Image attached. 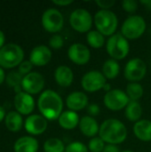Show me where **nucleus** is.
<instances>
[{
  "label": "nucleus",
  "instance_id": "7ed1b4c3",
  "mask_svg": "<svg viewBox=\"0 0 151 152\" xmlns=\"http://www.w3.org/2000/svg\"><path fill=\"white\" fill-rule=\"evenodd\" d=\"M94 25L97 30L103 36L111 37L117 28L118 19L115 12L110 10H100L93 18Z\"/></svg>",
  "mask_w": 151,
  "mask_h": 152
},
{
  "label": "nucleus",
  "instance_id": "f8f14e48",
  "mask_svg": "<svg viewBox=\"0 0 151 152\" xmlns=\"http://www.w3.org/2000/svg\"><path fill=\"white\" fill-rule=\"evenodd\" d=\"M22 89L28 94H36L44 87V78L38 72H30L23 77Z\"/></svg>",
  "mask_w": 151,
  "mask_h": 152
},
{
  "label": "nucleus",
  "instance_id": "4be33fe9",
  "mask_svg": "<svg viewBox=\"0 0 151 152\" xmlns=\"http://www.w3.org/2000/svg\"><path fill=\"white\" fill-rule=\"evenodd\" d=\"M37 150L38 142L31 136L20 137L14 143L15 152H36Z\"/></svg>",
  "mask_w": 151,
  "mask_h": 152
},
{
  "label": "nucleus",
  "instance_id": "a878e982",
  "mask_svg": "<svg viewBox=\"0 0 151 152\" xmlns=\"http://www.w3.org/2000/svg\"><path fill=\"white\" fill-rule=\"evenodd\" d=\"M86 41L91 47L98 49L104 45L105 37L98 30H90L86 35Z\"/></svg>",
  "mask_w": 151,
  "mask_h": 152
},
{
  "label": "nucleus",
  "instance_id": "9d476101",
  "mask_svg": "<svg viewBox=\"0 0 151 152\" xmlns=\"http://www.w3.org/2000/svg\"><path fill=\"white\" fill-rule=\"evenodd\" d=\"M107 84V78L99 70H90L81 79V86L85 92L95 93L103 89Z\"/></svg>",
  "mask_w": 151,
  "mask_h": 152
},
{
  "label": "nucleus",
  "instance_id": "20e7f679",
  "mask_svg": "<svg viewBox=\"0 0 151 152\" xmlns=\"http://www.w3.org/2000/svg\"><path fill=\"white\" fill-rule=\"evenodd\" d=\"M24 57V52L20 46L11 43L4 45L0 49V66L4 69H12L20 65Z\"/></svg>",
  "mask_w": 151,
  "mask_h": 152
},
{
  "label": "nucleus",
  "instance_id": "cd10ccee",
  "mask_svg": "<svg viewBox=\"0 0 151 152\" xmlns=\"http://www.w3.org/2000/svg\"><path fill=\"white\" fill-rule=\"evenodd\" d=\"M65 149L64 142L58 138H50L44 143V152H64Z\"/></svg>",
  "mask_w": 151,
  "mask_h": 152
},
{
  "label": "nucleus",
  "instance_id": "f03ea898",
  "mask_svg": "<svg viewBox=\"0 0 151 152\" xmlns=\"http://www.w3.org/2000/svg\"><path fill=\"white\" fill-rule=\"evenodd\" d=\"M99 137L108 144L117 145L126 140L127 129L120 120L117 118H109L104 120L101 125Z\"/></svg>",
  "mask_w": 151,
  "mask_h": 152
},
{
  "label": "nucleus",
  "instance_id": "bb28decb",
  "mask_svg": "<svg viewBox=\"0 0 151 152\" xmlns=\"http://www.w3.org/2000/svg\"><path fill=\"white\" fill-rule=\"evenodd\" d=\"M125 93L130 101L138 102V100H140L143 96L144 90L142 86L139 83H129L126 86Z\"/></svg>",
  "mask_w": 151,
  "mask_h": 152
},
{
  "label": "nucleus",
  "instance_id": "a211bd4d",
  "mask_svg": "<svg viewBox=\"0 0 151 152\" xmlns=\"http://www.w3.org/2000/svg\"><path fill=\"white\" fill-rule=\"evenodd\" d=\"M78 126L81 133L86 137L93 138L97 134H99L100 131L98 122L91 116H85L80 118Z\"/></svg>",
  "mask_w": 151,
  "mask_h": 152
},
{
  "label": "nucleus",
  "instance_id": "7c9ffc66",
  "mask_svg": "<svg viewBox=\"0 0 151 152\" xmlns=\"http://www.w3.org/2000/svg\"><path fill=\"white\" fill-rule=\"evenodd\" d=\"M65 152H89L88 147L81 142H70L65 149Z\"/></svg>",
  "mask_w": 151,
  "mask_h": 152
},
{
  "label": "nucleus",
  "instance_id": "412c9836",
  "mask_svg": "<svg viewBox=\"0 0 151 152\" xmlns=\"http://www.w3.org/2000/svg\"><path fill=\"white\" fill-rule=\"evenodd\" d=\"M134 135L142 142L151 141V121L148 119H141L133 126Z\"/></svg>",
  "mask_w": 151,
  "mask_h": 152
},
{
  "label": "nucleus",
  "instance_id": "b1692460",
  "mask_svg": "<svg viewBox=\"0 0 151 152\" xmlns=\"http://www.w3.org/2000/svg\"><path fill=\"white\" fill-rule=\"evenodd\" d=\"M5 126L9 131L12 132H18L22 127V118L20 114L17 111H11L5 116Z\"/></svg>",
  "mask_w": 151,
  "mask_h": 152
},
{
  "label": "nucleus",
  "instance_id": "f3484780",
  "mask_svg": "<svg viewBox=\"0 0 151 152\" xmlns=\"http://www.w3.org/2000/svg\"><path fill=\"white\" fill-rule=\"evenodd\" d=\"M66 105L69 110L75 112L82 110L88 106V96L83 92L75 91L68 95Z\"/></svg>",
  "mask_w": 151,
  "mask_h": 152
},
{
  "label": "nucleus",
  "instance_id": "37998d69",
  "mask_svg": "<svg viewBox=\"0 0 151 152\" xmlns=\"http://www.w3.org/2000/svg\"><path fill=\"white\" fill-rule=\"evenodd\" d=\"M103 90H105L106 91V93H108V92H109L111 89H110V85L109 84H106L105 85V86L103 87Z\"/></svg>",
  "mask_w": 151,
  "mask_h": 152
},
{
  "label": "nucleus",
  "instance_id": "f704fd0d",
  "mask_svg": "<svg viewBox=\"0 0 151 152\" xmlns=\"http://www.w3.org/2000/svg\"><path fill=\"white\" fill-rule=\"evenodd\" d=\"M96 4L101 8V10H109L116 3L115 0H97Z\"/></svg>",
  "mask_w": 151,
  "mask_h": 152
},
{
  "label": "nucleus",
  "instance_id": "72a5a7b5",
  "mask_svg": "<svg viewBox=\"0 0 151 152\" xmlns=\"http://www.w3.org/2000/svg\"><path fill=\"white\" fill-rule=\"evenodd\" d=\"M33 68V64L30 62V61H24L19 65V72L23 76H26L30 73L31 69Z\"/></svg>",
  "mask_w": 151,
  "mask_h": 152
},
{
  "label": "nucleus",
  "instance_id": "aec40b11",
  "mask_svg": "<svg viewBox=\"0 0 151 152\" xmlns=\"http://www.w3.org/2000/svg\"><path fill=\"white\" fill-rule=\"evenodd\" d=\"M79 116L77 112L72 110H66L61 113L58 118V122L61 127L65 130H73L79 125Z\"/></svg>",
  "mask_w": 151,
  "mask_h": 152
},
{
  "label": "nucleus",
  "instance_id": "dca6fc26",
  "mask_svg": "<svg viewBox=\"0 0 151 152\" xmlns=\"http://www.w3.org/2000/svg\"><path fill=\"white\" fill-rule=\"evenodd\" d=\"M52 59V51L45 45H38L33 48L29 55L30 62L37 67H42L49 63Z\"/></svg>",
  "mask_w": 151,
  "mask_h": 152
},
{
  "label": "nucleus",
  "instance_id": "a19ab883",
  "mask_svg": "<svg viewBox=\"0 0 151 152\" xmlns=\"http://www.w3.org/2000/svg\"><path fill=\"white\" fill-rule=\"evenodd\" d=\"M5 78V75H4V71L2 68H0V85L4 81Z\"/></svg>",
  "mask_w": 151,
  "mask_h": 152
},
{
  "label": "nucleus",
  "instance_id": "9b49d317",
  "mask_svg": "<svg viewBox=\"0 0 151 152\" xmlns=\"http://www.w3.org/2000/svg\"><path fill=\"white\" fill-rule=\"evenodd\" d=\"M42 25L50 33H57L64 26V18L60 11L55 8L47 9L42 15Z\"/></svg>",
  "mask_w": 151,
  "mask_h": 152
},
{
  "label": "nucleus",
  "instance_id": "ea45409f",
  "mask_svg": "<svg viewBox=\"0 0 151 152\" xmlns=\"http://www.w3.org/2000/svg\"><path fill=\"white\" fill-rule=\"evenodd\" d=\"M141 3L145 5L148 9H151V0H142Z\"/></svg>",
  "mask_w": 151,
  "mask_h": 152
},
{
  "label": "nucleus",
  "instance_id": "c9c22d12",
  "mask_svg": "<svg viewBox=\"0 0 151 152\" xmlns=\"http://www.w3.org/2000/svg\"><path fill=\"white\" fill-rule=\"evenodd\" d=\"M87 111L89 113V115L91 117H95L97 115H99L101 110H100V106L96 103H92V104H89L87 106Z\"/></svg>",
  "mask_w": 151,
  "mask_h": 152
},
{
  "label": "nucleus",
  "instance_id": "f257e3e1",
  "mask_svg": "<svg viewBox=\"0 0 151 152\" xmlns=\"http://www.w3.org/2000/svg\"><path fill=\"white\" fill-rule=\"evenodd\" d=\"M37 107L47 120H56L63 112V101L61 95L53 90L44 91L37 101Z\"/></svg>",
  "mask_w": 151,
  "mask_h": 152
},
{
  "label": "nucleus",
  "instance_id": "e433bc0d",
  "mask_svg": "<svg viewBox=\"0 0 151 152\" xmlns=\"http://www.w3.org/2000/svg\"><path fill=\"white\" fill-rule=\"evenodd\" d=\"M102 152H120V151L117 145L107 144V145H105V148H104Z\"/></svg>",
  "mask_w": 151,
  "mask_h": 152
},
{
  "label": "nucleus",
  "instance_id": "0eeeda50",
  "mask_svg": "<svg viewBox=\"0 0 151 152\" xmlns=\"http://www.w3.org/2000/svg\"><path fill=\"white\" fill-rule=\"evenodd\" d=\"M92 14L84 8L74 10L69 16V24L72 28L79 33L89 32L93 26Z\"/></svg>",
  "mask_w": 151,
  "mask_h": 152
},
{
  "label": "nucleus",
  "instance_id": "c756f323",
  "mask_svg": "<svg viewBox=\"0 0 151 152\" xmlns=\"http://www.w3.org/2000/svg\"><path fill=\"white\" fill-rule=\"evenodd\" d=\"M105 148V142L101 137H93L89 141L88 150L91 152H102Z\"/></svg>",
  "mask_w": 151,
  "mask_h": 152
},
{
  "label": "nucleus",
  "instance_id": "473e14b6",
  "mask_svg": "<svg viewBox=\"0 0 151 152\" xmlns=\"http://www.w3.org/2000/svg\"><path fill=\"white\" fill-rule=\"evenodd\" d=\"M123 9L129 13H133L138 9V2L135 0H124L122 2Z\"/></svg>",
  "mask_w": 151,
  "mask_h": 152
},
{
  "label": "nucleus",
  "instance_id": "2eb2a0df",
  "mask_svg": "<svg viewBox=\"0 0 151 152\" xmlns=\"http://www.w3.org/2000/svg\"><path fill=\"white\" fill-rule=\"evenodd\" d=\"M14 106L20 114L28 115L35 109V102L31 94L25 92H20L16 94L14 97Z\"/></svg>",
  "mask_w": 151,
  "mask_h": 152
},
{
  "label": "nucleus",
  "instance_id": "c03bdc74",
  "mask_svg": "<svg viewBox=\"0 0 151 152\" xmlns=\"http://www.w3.org/2000/svg\"><path fill=\"white\" fill-rule=\"evenodd\" d=\"M122 152H133V151H129V150H127V151H122Z\"/></svg>",
  "mask_w": 151,
  "mask_h": 152
},
{
  "label": "nucleus",
  "instance_id": "58836bf2",
  "mask_svg": "<svg viewBox=\"0 0 151 152\" xmlns=\"http://www.w3.org/2000/svg\"><path fill=\"white\" fill-rule=\"evenodd\" d=\"M5 37H4V34L3 33V31L0 30V49L4 46V43Z\"/></svg>",
  "mask_w": 151,
  "mask_h": 152
},
{
  "label": "nucleus",
  "instance_id": "4468645a",
  "mask_svg": "<svg viewBox=\"0 0 151 152\" xmlns=\"http://www.w3.org/2000/svg\"><path fill=\"white\" fill-rule=\"evenodd\" d=\"M26 131L32 135H39L47 129V119L41 115H30L25 121Z\"/></svg>",
  "mask_w": 151,
  "mask_h": 152
},
{
  "label": "nucleus",
  "instance_id": "6e6552de",
  "mask_svg": "<svg viewBox=\"0 0 151 152\" xmlns=\"http://www.w3.org/2000/svg\"><path fill=\"white\" fill-rule=\"evenodd\" d=\"M103 102L109 110L118 111L126 108L130 102V99L125 92L120 89H111L105 94Z\"/></svg>",
  "mask_w": 151,
  "mask_h": 152
},
{
  "label": "nucleus",
  "instance_id": "1a4fd4ad",
  "mask_svg": "<svg viewBox=\"0 0 151 152\" xmlns=\"http://www.w3.org/2000/svg\"><path fill=\"white\" fill-rule=\"evenodd\" d=\"M147 73V65L140 58H133L130 60L124 70L125 77L131 83H138L142 80Z\"/></svg>",
  "mask_w": 151,
  "mask_h": 152
},
{
  "label": "nucleus",
  "instance_id": "2f4dec72",
  "mask_svg": "<svg viewBox=\"0 0 151 152\" xmlns=\"http://www.w3.org/2000/svg\"><path fill=\"white\" fill-rule=\"evenodd\" d=\"M64 45V40L62 38V37L61 35H53L51 37V38L49 39V45L53 48V49H61Z\"/></svg>",
  "mask_w": 151,
  "mask_h": 152
},
{
  "label": "nucleus",
  "instance_id": "5701e85b",
  "mask_svg": "<svg viewBox=\"0 0 151 152\" xmlns=\"http://www.w3.org/2000/svg\"><path fill=\"white\" fill-rule=\"evenodd\" d=\"M125 118L132 122H138L141 120L142 115V108L140 102L135 101H130L128 105L125 108Z\"/></svg>",
  "mask_w": 151,
  "mask_h": 152
},
{
  "label": "nucleus",
  "instance_id": "6ab92c4d",
  "mask_svg": "<svg viewBox=\"0 0 151 152\" xmlns=\"http://www.w3.org/2000/svg\"><path fill=\"white\" fill-rule=\"evenodd\" d=\"M54 79L56 83L62 86V87H68L69 86L74 79V74L72 69L68 66H59L54 72Z\"/></svg>",
  "mask_w": 151,
  "mask_h": 152
},
{
  "label": "nucleus",
  "instance_id": "423d86ee",
  "mask_svg": "<svg viewBox=\"0 0 151 152\" xmlns=\"http://www.w3.org/2000/svg\"><path fill=\"white\" fill-rule=\"evenodd\" d=\"M106 50L112 59L118 61L125 59L128 55L130 45L128 40L122 34L117 33L109 37L106 44Z\"/></svg>",
  "mask_w": 151,
  "mask_h": 152
},
{
  "label": "nucleus",
  "instance_id": "79ce46f5",
  "mask_svg": "<svg viewBox=\"0 0 151 152\" xmlns=\"http://www.w3.org/2000/svg\"><path fill=\"white\" fill-rule=\"evenodd\" d=\"M4 110L3 109V107L0 106V123L3 121V119L4 118Z\"/></svg>",
  "mask_w": 151,
  "mask_h": 152
},
{
  "label": "nucleus",
  "instance_id": "393cba45",
  "mask_svg": "<svg viewBox=\"0 0 151 152\" xmlns=\"http://www.w3.org/2000/svg\"><path fill=\"white\" fill-rule=\"evenodd\" d=\"M120 71V65L117 61L114 59L107 60L102 66V74L107 79L116 78Z\"/></svg>",
  "mask_w": 151,
  "mask_h": 152
},
{
  "label": "nucleus",
  "instance_id": "c85d7f7f",
  "mask_svg": "<svg viewBox=\"0 0 151 152\" xmlns=\"http://www.w3.org/2000/svg\"><path fill=\"white\" fill-rule=\"evenodd\" d=\"M6 83L10 87H16L21 86L23 77L19 71H12L6 77Z\"/></svg>",
  "mask_w": 151,
  "mask_h": 152
},
{
  "label": "nucleus",
  "instance_id": "ddd939ff",
  "mask_svg": "<svg viewBox=\"0 0 151 152\" xmlns=\"http://www.w3.org/2000/svg\"><path fill=\"white\" fill-rule=\"evenodd\" d=\"M68 56L73 63L82 66L90 61L91 52L85 45L75 43L69 46L68 50Z\"/></svg>",
  "mask_w": 151,
  "mask_h": 152
},
{
  "label": "nucleus",
  "instance_id": "4c0bfd02",
  "mask_svg": "<svg viewBox=\"0 0 151 152\" xmlns=\"http://www.w3.org/2000/svg\"><path fill=\"white\" fill-rule=\"evenodd\" d=\"M53 3L59 6H67L73 3V0H53Z\"/></svg>",
  "mask_w": 151,
  "mask_h": 152
},
{
  "label": "nucleus",
  "instance_id": "39448f33",
  "mask_svg": "<svg viewBox=\"0 0 151 152\" xmlns=\"http://www.w3.org/2000/svg\"><path fill=\"white\" fill-rule=\"evenodd\" d=\"M147 28L145 20L140 15H130L123 22L121 34L128 40H133L141 37Z\"/></svg>",
  "mask_w": 151,
  "mask_h": 152
}]
</instances>
